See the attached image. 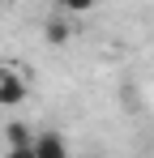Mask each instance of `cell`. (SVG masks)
<instances>
[{"label": "cell", "instance_id": "6da1fadb", "mask_svg": "<svg viewBox=\"0 0 154 158\" xmlns=\"http://www.w3.org/2000/svg\"><path fill=\"white\" fill-rule=\"evenodd\" d=\"M22 98H26V81L13 77V73H4L0 77V107H17Z\"/></svg>", "mask_w": 154, "mask_h": 158}, {"label": "cell", "instance_id": "7a4b0ae2", "mask_svg": "<svg viewBox=\"0 0 154 158\" xmlns=\"http://www.w3.org/2000/svg\"><path fill=\"white\" fill-rule=\"evenodd\" d=\"M34 154H43V158H64V154H69V141H64L60 132H43V137L34 141Z\"/></svg>", "mask_w": 154, "mask_h": 158}, {"label": "cell", "instance_id": "3957f363", "mask_svg": "<svg viewBox=\"0 0 154 158\" xmlns=\"http://www.w3.org/2000/svg\"><path fill=\"white\" fill-rule=\"evenodd\" d=\"M4 141H9V150H17V154H34V141H30V132L22 124H9L4 128Z\"/></svg>", "mask_w": 154, "mask_h": 158}, {"label": "cell", "instance_id": "277c9868", "mask_svg": "<svg viewBox=\"0 0 154 158\" xmlns=\"http://www.w3.org/2000/svg\"><path fill=\"white\" fill-rule=\"evenodd\" d=\"M43 34H47V43H64V39H69V26H64V22H47Z\"/></svg>", "mask_w": 154, "mask_h": 158}, {"label": "cell", "instance_id": "5b68a950", "mask_svg": "<svg viewBox=\"0 0 154 158\" xmlns=\"http://www.w3.org/2000/svg\"><path fill=\"white\" fill-rule=\"evenodd\" d=\"M60 4H64V9H69V13H86V9H90V4H94V0H60Z\"/></svg>", "mask_w": 154, "mask_h": 158}]
</instances>
